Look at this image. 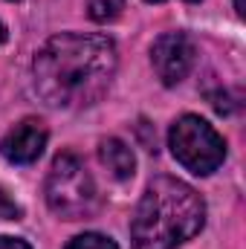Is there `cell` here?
I'll return each mask as SVG.
<instances>
[{"mask_svg":"<svg viewBox=\"0 0 246 249\" xmlns=\"http://www.w3.org/2000/svg\"><path fill=\"white\" fill-rule=\"evenodd\" d=\"M87 9L96 23H110L122 15L124 0H87Z\"/></svg>","mask_w":246,"mask_h":249,"instance_id":"ba28073f","label":"cell"},{"mask_svg":"<svg viewBox=\"0 0 246 249\" xmlns=\"http://www.w3.org/2000/svg\"><path fill=\"white\" fill-rule=\"evenodd\" d=\"M47 139H50V133H47L44 124L35 122V119H26V122L15 124L0 139V154L9 162H15V165H29V162H35L44 154Z\"/></svg>","mask_w":246,"mask_h":249,"instance_id":"8992f818","label":"cell"},{"mask_svg":"<svg viewBox=\"0 0 246 249\" xmlns=\"http://www.w3.org/2000/svg\"><path fill=\"white\" fill-rule=\"evenodd\" d=\"M116 64V44L107 35L61 32L50 38L32 61L35 90L50 107L81 110L110 90Z\"/></svg>","mask_w":246,"mask_h":249,"instance_id":"6da1fadb","label":"cell"},{"mask_svg":"<svg viewBox=\"0 0 246 249\" xmlns=\"http://www.w3.org/2000/svg\"><path fill=\"white\" fill-rule=\"evenodd\" d=\"M206 223V203L177 177H157L145 188L130 220L133 249H177Z\"/></svg>","mask_w":246,"mask_h":249,"instance_id":"7a4b0ae2","label":"cell"},{"mask_svg":"<svg viewBox=\"0 0 246 249\" xmlns=\"http://www.w3.org/2000/svg\"><path fill=\"white\" fill-rule=\"evenodd\" d=\"M168 145L174 160L188 168L197 177H206L211 171H217L226 160V142L223 136L194 113H185L168 130Z\"/></svg>","mask_w":246,"mask_h":249,"instance_id":"3957f363","label":"cell"},{"mask_svg":"<svg viewBox=\"0 0 246 249\" xmlns=\"http://www.w3.org/2000/svg\"><path fill=\"white\" fill-rule=\"evenodd\" d=\"M3 41H6V26L0 23V44H3Z\"/></svg>","mask_w":246,"mask_h":249,"instance_id":"4fadbf2b","label":"cell"},{"mask_svg":"<svg viewBox=\"0 0 246 249\" xmlns=\"http://www.w3.org/2000/svg\"><path fill=\"white\" fill-rule=\"evenodd\" d=\"M20 217V206L6 194V188H0V220H18Z\"/></svg>","mask_w":246,"mask_h":249,"instance_id":"30bf717a","label":"cell"},{"mask_svg":"<svg viewBox=\"0 0 246 249\" xmlns=\"http://www.w3.org/2000/svg\"><path fill=\"white\" fill-rule=\"evenodd\" d=\"M47 203L64 220H81L96 212V183L78 157H55L47 177Z\"/></svg>","mask_w":246,"mask_h":249,"instance_id":"277c9868","label":"cell"},{"mask_svg":"<svg viewBox=\"0 0 246 249\" xmlns=\"http://www.w3.org/2000/svg\"><path fill=\"white\" fill-rule=\"evenodd\" d=\"M235 12H238V15L244 18V0H235Z\"/></svg>","mask_w":246,"mask_h":249,"instance_id":"7c38bea8","label":"cell"},{"mask_svg":"<svg viewBox=\"0 0 246 249\" xmlns=\"http://www.w3.org/2000/svg\"><path fill=\"white\" fill-rule=\"evenodd\" d=\"M194 44L183 32H165L151 47V64L165 87L180 84L194 67Z\"/></svg>","mask_w":246,"mask_h":249,"instance_id":"5b68a950","label":"cell"},{"mask_svg":"<svg viewBox=\"0 0 246 249\" xmlns=\"http://www.w3.org/2000/svg\"><path fill=\"white\" fill-rule=\"evenodd\" d=\"M99 160L110 171L113 180H130L136 171V157L122 139H105L99 145Z\"/></svg>","mask_w":246,"mask_h":249,"instance_id":"52a82bcc","label":"cell"},{"mask_svg":"<svg viewBox=\"0 0 246 249\" xmlns=\"http://www.w3.org/2000/svg\"><path fill=\"white\" fill-rule=\"evenodd\" d=\"M148 3H162V0H148ZM188 3H197V0H188Z\"/></svg>","mask_w":246,"mask_h":249,"instance_id":"5bb4252c","label":"cell"},{"mask_svg":"<svg viewBox=\"0 0 246 249\" xmlns=\"http://www.w3.org/2000/svg\"><path fill=\"white\" fill-rule=\"evenodd\" d=\"M67 249H119L107 235H99V232H84L78 238H72Z\"/></svg>","mask_w":246,"mask_h":249,"instance_id":"9c48e42d","label":"cell"},{"mask_svg":"<svg viewBox=\"0 0 246 249\" xmlns=\"http://www.w3.org/2000/svg\"><path fill=\"white\" fill-rule=\"evenodd\" d=\"M0 249H32L26 241L20 238H9V235H0Z\"/></svg>","mask_w":246,"mask_h":249,"instance_id":"8fae6325","label":"cell"}]
</instances>
